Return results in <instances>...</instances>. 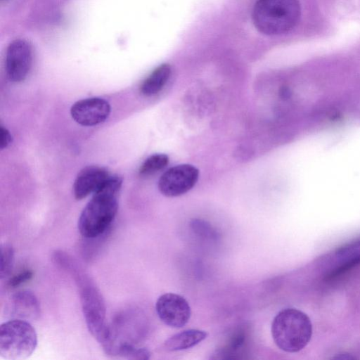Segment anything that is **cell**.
<instances>
[{
	"label": "cell",
	"mask_w": 360,
	"mask_h": 360,
	"mask_svg": "<svg viewBox=\"0 0 360 360\" xmlns=\"http://www.w3.org/2000/svg\"><path fill=\"white\" fill-rule=\"evenodd\" d=\"M57 264L74 278L79 290L80 302L89 333L101 345L109 337L106 322V307L103 297L91 280L78 264L65 252L60 255Z\"/></svg>",
	"instance_id": "obj_1"
},
{
	"label": "cell",
	"mask_w": 360,
	"mask_h": 360,
	"mask_svg": "<svg viewBox=\"0 0 360 360\" xmlns=\"http://www.w3.org/2000/svg\"><path fill=\"white\" fill-rule=\"evenodd\" d=\"M300 13L298 0H258L253 8L252 20L260 32L278 35L297 25Z\"/></svg>",
	"instance_id": "obj_2"
},
{
	"label": "cell",
	"mask_w": 360,
	"mask_h": 360,
	"mask_svg": "<svg viewBox=\"0 0 360 360\" xmlns=\"http://www.w3.org/2000/svg\"><path fill=\"white\" fill-rule=\"evenodd\" d=\"M271 335L276 346L286 352H297L304 348L312 335V325L304 312L284 309L274 317Z\"/></svg>",
	"instance_id": "obj_3"
},
{
	"label": "cell",
	"mask_w": 360,
	"mask_h": 360,
	"mask_svg": "<svg viewBox=\"0 0 360 360\" xmlns=\"http://www.w3.org/2000/svg\"><path fill=\"white\" fill-rule=\"evenodd\" d=\"M117 209V195L101 191L95 192L79 217L80 234L89 239L103 234L113 221Z\"/></svg>",
	"instance_id": "obj_4"
},
{
	"label": "cell",
	"mask_w": 360,
	"mask_h": 360,
	"mask_svg": "<svg viewBox=\"0 0 360 360\" xmlns=\"http://www.w3.org/2000/svg\"><path fill=\"white\" fill-rule=\"evenodd\" d=\"M37 345L35 329L28 321L12 319L0 326V356L8 360L28 358Z\"/></svg>",
	"instance_id": "obj_5"
},
{
	"label": "cell",
	"mask_w": 360,
	"mask_h": 360,
	"mask_svg": "<svg viewBox=\"0 0 360 360\" xmlns=\"http://www.w3.org/2000/svg\"><path fill=\"white\" fill-rule=\"evenodd\" d=\"M198 169L188 164L176 165L167 169L158 181L159 191L165 196L176 197L190 191L196 184Z\"/></svg>",
	"instance_id": "obj_6"
},
{
	"label": "cell",
	"mask_w": 360,
	"mask_h": 360,
	"mask_svg": "<svg viewBox=\"0 0 360 360\" xmlns=\"http://www.w3.org/2000/svg\"><path fill=\"white\" fill-rule=\"evenodd\" d=\"M32 63V48L24 39H16L7 47L6 70L8 79L20 82L27 77Z\"/></svg>",
	"instance_id": "obj_7"
},
{
	"label": "cell",
	"mask_w": 360,
	"mask_h": 360,
	"mask_svg": "<svg viewBox=\"0 0 360 360\" xmlns=\"http://www.w3.org/2000/svg\"><path fill=\"white\" fill-rule=\"evenodd\" d=\"M155 309L160 319L172 328H181L189 321L191 310L186 300L175 293H165L158 297Z\"/></svg>",
	"instance_id": "obj_8"
},
{
	"label": "cell",
	"mask_w": 360,
	"mask_h": 360,
	"mask_svg": "<svg viewBox=\"0 0 360 360\" xmlns=\"http://www.w3.org/2000/svg\"><path fill=\"white\" fill-rule=\"evenodd\" d=\"M110 109L106 100L93 97L75 102L70 108V114L77 123L91 127L103 122L109 117Z\"/></svg>",
	"instance_id": "obj_9"
},
{
	"label": "cell",
	"mask_w": 360,
	"mask_h": 360,
	"mask_svg": "<svg viewBox=\"0 0 360 360\" xmlns=\"http://www.w3.org/2000/svg\"><path fill=\"white\" fill-rule=\"evenodd\" d=\"M7 311L13 319L33 321L40 316V304L32 292L22 290L12 295L7 305Z\"/></svg>",
	"instance_id": "obj_10"
},
{
	"label": "cell",
	"mask_w": 360,
	"mask_h": 360,
	"mask_svg": "<svg viewBox=\"0 0 360 360\" xmlns=\"http://www.w3.org/2000/svg\"><path fill=\"white\" fill-rule=\"evenodd\" d=\"M107 170L98 166L83 168L77 176L73 192L77 200H82L91 193H94L108 178Z\"/></svg>",
	"instance_id": "obj_11"
},
{
	"label": "cell",
	"mask_w": 360,
	"mask_h": 360,
	"mask_svg": "<svg viewBox=\"0 0 360 360\" xmlns=\"http://www.w3.org/2000/svg\"><path fill=\"white\" fill-rule=\"evenodd\" d=\"M207 332L197 329H189L176 333L164 343L166 351L174 352L191 348L205 340Z\"/></svg>",
	"instance_id": "obj_12"
},
{
	"label": "cell",
	"mask_w": 360,
	"mask_h": 360,
	"mask_svg": "<svg viewBox=\"0 0 360 360\" xmlns=\"http://www.w3.org/2000/svg\"><path fill=\"white\" fill-rule=\"evenodd\" d=\"M171 75V67L164 63L157 67L142 82L141 93L150 96L159 93L166 84Z\"/></svg>",
	"instance_id": "obj_13"
},
{
	"label": "cell",
	"mask_w": 360,
	"mask_h": 360,
	"mask_svg": "<svg viewBox=\"0 0 360 360\" xmlns=\"http://www.w3.org/2000/svg\"><path fill=\"white\" fill-rule=\"evenodd\" d=\"M169 162V158L162 153L153 154L148 157L141 165L139 174L148 176L164 169Z\"/></svg>",
	"instance_id": "obj_14"
},
{
	"label": "cell",
	"mask_w": 360,
	"mask_h": 360,
	"mask_svg": "<svg viewBox=\"0 0 360 360\" xmlns=\"http://www.w3.org/2000/svg\"><path fill=\"white\" fill-rule=\"evenodd\" d=\"M0 277L1 279L8 277L14 265L15 255L12 246L9 244H1L0 248Z\"/></svg>",
	"instance_id": "obj_15"
},
{
	"label": "cell",
	"mask_w": 360,
	"mask_h": 360,
	"mask_svg": "<svg viewBox=\"0 0 360 360\" xmlns=\"http://www.w3.org/2000/svg\"><path fill=\"white\" fill-rule=\"evenodd\" d=\"M114 356L127 359H148L150 352L146 348H136L133 345H122L115 351Z\"/></svg>",
	"instance_id": "obj_16"
},
{
	"label": "cell",
	"mask_w": 360,
	"mask_h": 360,
	"mask_svg": "<svg viewBox=\"0 0 360 360\" xmlns=\"http://www.w3.org/2000/svg\"><path fill=\"white\" fill-rule=\"evenodd\" d=\"M360 255V238L347 243L335 252L337 257L346 260Z\"/></svg>",
	"instance_id": "obj_17"
},
{
	"label": "cell",
	"mask_w": 360,
	"mask_h": 360,
	"mask_svg": "<svg viewBox=\"0 0 360 360\" xmlns=\"http://www.w3.org/2000/svg\"><path fill=\"white\" fill-rule=\"evenodd\" d=\"M360 264V255L345 260L338 267L334 269L326 277V280L334 279Z\"/></svg>",
	"instance_id": "obj_18"
},
{
	"label": "cell",
	"mask_w": 360,
	"mask_h": 360,
	"mask_svg": "<svg viewBox=\"0 0 360 360\" xmlns=\"http://www.w3.org/2000/svg\"><path fill=\"white\" fill-rule=\"evenodd\" d=\"M32 276L33 272L30 270L22 271L11 278L8 282V285L10 287L15 288L30 281Z\"/></svg>",
	"instance_id": "obj_19"
},
{
	"label": "cell",
	"mask_w": 360,
	"mask_h": 360,
	"mask_svg": "<svg viewBox=\"0 0 360 360\" xmlns=\"http://www.w3.org/2000/svg\"><path fill=\"white\" fill-rule=\"evenodd\" d=\"M0 146L1 149L6 148L11 142L12 137L7 129L1 127Z\"/></svg>",
	"instance_id": "obj_20"
},
{
	"label": "cell",
	"mask_w": 360,
	"mask_h": 360,
	"mask_svg": "<svg viewBox=\"0 0 360 360\" xmlns=\"http://www.w3.org/2000/svg\"><path fill=\"white\" fill-rule=\"evenodd\" d=\"M290 91L287 87H283L280 90V95L283 98H288L290 96Z\"/></svg>",
	"instance_id": "obj_21"
},
{
	"label": "cell",
	"mask_w": 360,
	"mask_h": 360,
	"mask_svg": "<svg viewBox=\"0 0 360 360\" xmlns=\"http://www.w3.org/2000/svg\"><path fill=\"white\" fill-rule=\"evenodd\" d=\"M354 357L353 356H351L349 355H347V354H339V356H337L336 357H335V359H354Z\"/></svg>",
	"instance_id": "obj_22"
}]
</instances>
